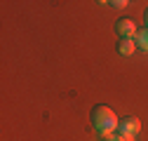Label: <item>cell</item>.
Returning a JSON list of instances; mask_svg holds the SVG:
<instances>
[{
	"mask_svg": "<svg viewBox=\"0 0 148 141\" xmlns=\"http://www.w3.org/2000/svg\"><path fill=\"white\" fill-rule=\"evenodd\" d=\"M103 141H122V134H108V136H103Z\"/></svg>",
	"mask_w": 148,
	"mask_h": 141,
	"instance_id": "cell-6",
	"label": "cell"
},
{
	"mask_svg": "<svg viewBox=\"0 0 148 141\" xmlns=\"http://www.w3.org/2000/svg\"><path fill=\"white\" fill-rule=\"evenodd\" d=\"M108 5H110V7H118V10H120V7H125V5H127V0H113V3H108Z\"/></svg>",
	"mask_w": 148,
	"mask_h": 141,
	"instance_id": "cell-7",
	"label": "cell"
},
{
	"mask_svg": "<svg viewBox=\"0 0 148 141\" xmlns=\"http://www.w3.org/2000/svg\"><path fill=\"white\" fill-rule=\"evenodd\" d=\"M122 141H136V134H122Z\"/></svg>",
	"mask_w": 148,
	"mask_h": 141,
	"instance_id": "cell-8",
	"label": "cell"
},
{
	"mask_svg": "<svg viewBox=\"0 0 148 141\" xmlns=\"http://www.w3.org/2000/svg\"><path fill=\"white\" fill-rule=\"evenodd\" d=\"M134 42H136L141 49H146V52H148V28L136 31V35H134Z\"/></svg>",
	"mask_w": 148,
	"mask_h": 141,
	"instance_id": "cell-5",
	"label": "cell"
},
{
	"mask_svg": "<svg viewBox=\"0 0 148 141\" xmlns=\"http://www.w3.org/2000/svg\"><path fill=\"white\" fill-rule=\"evenodd\" d=\"M89 118H92L94 129H97L101 136L113 134V129H118V122H120L118 115L113 113V108H108V106H103V103L94 106V108H92V113H89Z\"/></svg>",
	"mask_w": 148,
	"mask_h": 141,
	"instance_id": "cell-1",
	"label": "cell"
},
{
	"mask_svg": "<svg viewBox=\"0 0 148 141\" xmlns=\"http://www.w3.org/2000/svg\"><path fill=\"white\" fill-rule=\"evenodd\" d=\"M115 31H118L120 38H134L139 28H136V24L129 19V16H122V19H118V24H115Z\"/></svg>",
	"mask_w": 148,
	"mask_h": 141,
	"instance_id": "cell-2",
	"label": "cell"
},
{
	"mask_svg": "<svg viewBox=\"0 0 148 141\" xmlns=\"http://www.w3.org/2000/svg\"><path fill=\"white\" fill-rule=\"evenodd\" d=\"M139 129H141V122L134 115H127V118H122L118 122V132L120 134H139Z\"/></svg>",
	"mask_w": 148,
	"mask_h": 141,
	"instance_id": "cell-3",
	"label": "cell"
},
{
	"mask_svg": "<svg viewBox=\"0 0 148 141\" xmlns=\"http://www.w3.org/2000/svg\"><path fill=\"white\" fill-rule=\"evenodd\" d=\"M134 49H136L134 38H120V42H118V52H120L122 57H132Z\"/></svg>",
	"mask_w": 148,
	"mask_h": 141,
	"instance_id": "cell-4",
	"label": "cell"
},
{
	"mask_svg": "<svg viewBox=\"0 0 148 141\" xmlns=\"http://www.w3.org/2000/svg\"><path fill=\"white\" fill-rule=\"evenodd\" d=\"M143 21H146V28H148V10L143 12Z\"/></svg>",
	"mask_w": 148,
	"mask_h": 141,
	"instance_id": "cell-9",
	"label": "cell"
}]
</instances>
